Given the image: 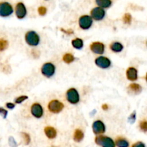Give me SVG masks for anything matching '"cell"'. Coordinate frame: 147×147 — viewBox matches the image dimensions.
<instances>
[{"label":"cell","instance_id":"obj_1","mask_svg":"<svg viewBox=\"0 0 147 147\" xmlns=\"http://www.w3.org/2000/svg\"><path fill=\"white\" fill-rule=\"evenodd\" d=\"M95 142L96 144L104 147H114L115 143L112 139L106 136H97L95 138Z\"/></svg>","mask_w":147,"mask_h":147},{"label":"cell","instance_id":"obj_2","mask_svg":"<svg viewBox=\"0 0 147 147\" xmlns=\"http://www.w3.org/2000/svg\"><path fill=\"white\" fill-rule=\"evenodd\" d=\"M25 41L29 45L37 46L40 43V37L34 31H29L25 34Z\"/></svg>","mask_w":147,"mask_h":147},{"label":"cell","instance_id":"obj_3","mask_svg":"<svg viewBox=\"0 0 147 147\" xmlns=\"http://www.w3.org/2000/svg\"><path fill=\"white\" fill-rule=\"evenodd\" d=\"M66 99L71 104H77L80 101V96L76 88H70L66 93Z\"/></svg>","mask_w":147,"mask_h":147},{"label":"cell","instance_id":"obj_4","mask_svg":"<svg viewBox=\"0 0 147 147\" xmlns=\"http://www.w3.org/2000/svg\"><path fill=\"white\" fill-rule=\"evenodd\" d=\"M47 108L51 113H58L64 109V104L58 100H53L48 103Z\"/></svg>","mask_w":147,"mask_h":147},{"label":"cell","instance_id":"obj_5","mask_svg":"<svg viewBox=\"0 0 147 147\" xmlns=\"http://www.w3.org/2000/svg\"><path fill=\"white\" fill-rule=\"evenodd\" d=\"M42 74L47 78H50L55 74V67L51 63H45L41 68Z\"/></svg>","mask_w":147,"mask_h":147},{"label":"cell","instance_id":"obj_6","mask_svg":"<svg viewBox=\"0 0 147 147\" xmlns=\"http://www.w3.org/2000/svg\"><path fill=\"white\" fill-rule=\"evenodd\" d=\"M79 26L83 30H88L93 24V19L90 16L83 15L79 18Z\"/></svg>","mask_w":147,"mask_h":147},{"label":"cell","instance_id":"obj_7","mask_svg":"<svg viewBox=\"0 0 147 147\" xmlns=\"http://www.w3.org/2000/svg\"><path fill=\"white\" fill-rule=\"evenodd\" d=\"M106 15V11L102 7H95L90 11V17L92 19L96 20V21H100L104 18Z\"/></svg>","mask_w":147,"mask_h":147},{"label":"cell","instance_id":"obj_8","mask_svg":"<svg viewBox=\"0 0 147 147\" xmlns=\"http://www.w3.org/2000/svg\"><path fill=\"white\" fill-rule=\"evenodd\" d=\"M13 13V8L11 4L8 2L0 3V16L8 17Z\"/></svg>","mask_w":147,"mask_h":147},{"label":"cell","instance_id":"obj_9","mask_svg":"<svg viewBox=\"0 0 147 147\" xmlns=\"http://www.w3.org/2000/svg\"><path fill=\"white\" fill-rule=\"evenodd\" d=\"M93 131L96 135L103 134L106 131V126H105L104 123L100 120L96 121L93 122Z\"/></svg>","mask_w":147,"mask_h":147},{"label":"cell","instance_id":"obj_10","mask_svg":"<svg viewBox=\"0 0 147 147\" xmlns=\"http://www.w3.org/2000/svg\"><path fill=\"white\" fill-rule=\"evenodd\" d=\"M95 63H96V65L98 67L103 69L108 68L111 65V60L108 57H103V56H100V57H97L96 60H95Z\"/></svg>","mask_w":147,"mask_h":147},{"label":"cell","instance_id":"obj_11","mask_svg":"<svg viewBox=\"0 0 147 147\" xmlns=\"http://www.w3.org/2000/svg\"><path fill=\"white\" fill-rule=\"evenodd\" d=\"M31 113L34 117L40 119L43 116V109L40 103H35L32 105Z\"/></svg>","mask_w":147,"mask_h":147},{"label":"cell","instance_id":"obj_12","mask_svg":"<svg viewBox=\"0 0 147 147\" xmlns=\"http://www.w3.org/2000/svg\"><path fill=\"white\" fill-rule=\"evenodd\" d=\"M90 50L98 55H103L105 50L104 45L100 42H94L90 46Z\"/></svg>","mask_w":147,"mask_h":147},{"label":"cell","instance_id":"obj_13","mask_svg":"<svg viewBox=\"0 0 147 147\" xmlns=\"http://www.w3.org/2000/svg\"><path fill=\"white\" fill-rule=\"evenodd\" d=\"M15 14L18 19H23L27 14V9L24 6V4L22 2H19L16 5L15 8Z\"/></svg>","mask_w":147,"mask_h":147},{"label":"cell","instance_id":"obj_14","mask_svg":"<svg viewBox=\"0 0 147 147\" xmlns=\"http://www.w3.org/2000/svg\"><path fill=\"white\" fill-rule=\"evenodd\" d=\"M126 78L129 80L135 81L138 78V71L135 67H130L126 70Z\"/></svg>","mask_w":147,"mask_h":147},{"label":"cell","instance_id":"obj_15","mask_svg":"<svg viewBox=\"0 0 147 147\" xmlns=\"http://www.w3.org/2000/svg\"><path fill=\"white\" fill-rule=\"evenodd\" d=\"M44 131L45 134L48 139H53L57 136V131L55 128L52 127V126H47V127L45 128Z\"/></svg>","mask_w":147,"mask_h":147},{"label":"cell","instance_id":"obj_16","mask_svg":"<svg viewBox=\"0 0 147 147\" xmlns=\"http://www.w3.org/2000/svg\"><path fill=\"white\" fill-rule=\"evenodd\" d=\"M110 48L114 53H120V52H121L123 50V46L121 42H112L111 44Z\"/></svg>","mask_w":147,"mask_h":147},{"label":"cell","instance_id":"obj_17","mask_svg":"<svg viewBox=\"0 0 147 147\" xmlns=\"http://www.w3.org/2000/svg\"><path fill=\"white\" fill-rule=\"evenodd\" d=\"M84 138V134L80 129H76L73 134V139L76 142H80Z\"/></svg>","mask_w":147,"mask_h":147},{"label":"cell","instance_id":"obj_18","mask_svg":"<svg viewBox=\"0 0 147 147\" xmlns=\"http://www.w3.org/2000/svg\"><path fill=\"white\" fill-rule=\"evenodd\" d=\"M128 89L130 91H131L133 93H134V94H139V93H141V91L142 90L140 85L136 84V83H132V84H131L129 86V88H128Z\"/></svg>","mask_w":147,"mask_h":147},{"label":"cell","instance_id":"obj_19","mask_svg":"<svg viewBox=\"0 0 147 147\" xmlns=\"http://www.w3.org/2000/svg\"><path fill=\"white\" fill-rule=\"evenodd\" d=\"M115 145L119 147H128L129 146V144L128 142V141L126 139H125L124 138L118 137L116 139V144H115Z\"/></svg>","mask_w":147,"mask_h":147},{"label":"cell","instance_id":"obj_20","mask_svg":"<svg viewBox=\"0 0 147 147\" xmlns=\"http://www.w3.org/2000/svg\"><path fill=\"white\" fill-rule=\"evenodd\" d=\"M96 3L102 8H109L111 5L112 1L111 0H96Z\"/></svg>","mask_w":147,"mask_h":147},{"label":"cell","instance_id":"obj_21","mask_svg":"<svg viewBox=\"0 0 147 147\" xmlns=\"http://www.w3.org/2000/svg\"><path fill=\"white\" fill-rule=\"evenodd\" d=\"M72 45H73V47L74 48L78 49V50H80L83 47V40H81L80 38H76L75 40H72Z\"/></svg>","mask_w":147,"mask_h":147},{"label":"cell","instance_id":"obj_22","mask_svg":"<svg viewBox=\"0 0 147 147\" xmlns=\"http://www.w3.org/2000/svg\"><path fill=\"white\" fill-rule=\"evenodd\" d=\"M74 60H75L74 56H73L72 54H70V53H66V54H65L63 57V61H64L65 63H67V64L73 63V62L74 61Z\"/></svg>","mask_w":147,"mask_h":147},{"label":"cell","instance_id":"obj_23","mask_svg":"<svg viewBox=\"0 0 147 147\" xmlns=\"http://www.w3.org/2000/svg\"><path fill=\"white\" fill-rule=\"evenodd\" d=\"M8 47V42L4 39H0V51H4Z\"/></svg>","mask_w":147,"mask_h":147},{"label":"cell","instance_id":"obj_24","mask_svg":"<svg viewBox=\"0 0 147 147\" xmlns=\"http://www.w3.org/2000/svg\"><path fill=\"white\" fill-rule=\"evenodd\" d=\"M131 15L129 13H126L123 17V21L125 24H129L131 22Z\"/></svg>","mask_w":147,"mask_h":147},{"label":"cell","instance_id":"obj_25","mask_svg":"<svg viewBox=\"0 0 147 147\" xmlns=\"http://www.w3.org/2000/svg\"><path fill=\"white\" fill-rule=\"evenodd\" d=\"M139 127H140L141 130L144 132H147V121L144 120L140 122L139 124Z\"/></svg>","mask_w":147,"mask_h":147},{"label":"cell","instance_id":"obj_26","mask_svg":"<svg viewBox=\"0 0 147 147\" xmlns=\"http://www.w3.org/2000/svg\"><path fill=\"white\" fill-rule=\"evenodd\" d=\"M22 137H23V139H24V144H25L26 145L29 144L30 143V141H31L30 135L27 133H22Z\"/></svg>","mask_w":147,"mask_h":147},{"label":"cell","instance_id":"obj_27","mask_svg":"<svg viewBox=\"0 0 147 147\" xmlns=\"http://www.w3.org/2000/svg\"><path fill=\"white\" fill-rule=\"evenodd\" d=\"M28 98V97L26 96H20V97L17 98V99L15 100V103H17V104H20V103H22L24 100H25L26 99Z\"/></svg>","mask_w":147,"mask_h":147},{"label":"cell","instance_id":"obj_28","mask_svg":"<svg viewBox=\"0 0 147 147\" xmlns=\"http://www.w3.org/2000/svg\"><path fill=\"white\" fill-rule=\"evenodd\" d=\"M46 12H47V9L45 7H40L38 8V13L40 15H45L46 14Z\"/></svg>","mask_w":147,"mask_h":147},{"label":"cell","instance_id":"obj_29","mask_svg":"<svg viewBox=\"0 0 147 147\" xmlns=\"http://www.w3.org/2000/svg\"><path fill=\"white\" fill-rule=\"evenodd\" d=\"M7 113H8V112H7V110H5L3 108H0V115L2 116L3 119H6L7 118Z\"/></svg>","mask_w":147,"mask_h":147},{"label":"cell","instance_id":"obj_30","mask_svg":"<svg viewBox=\"0 0 147 147\" xmlns=\"http://www.w3.org/2000/svg\"><path fill=\"white\" fill-rule=\"evenodd\" d=\"M135 120H136V113H135L134 111L130 116H129V121L131 123H133L135 121Z\"/></svg>","mask_w":147,"mask_h":147},{"label":"cell","instance_id":"obj_31","mask_svg":"<svg viewBox=\"0 0 147 147\" xmlns=\"http://www.w3.org/2000/svg\"><path fill=\"white\" fill-rule=\"evenodd\" d=\"M6 106H7L8 109H13L14 107H15V105L14 104V103H7V104H6Z\"/></svg>","mask_w":147,"mask_h":147},{"label":"cell","instance_id":"obj_32","mask_svg":"<svg viewBox=\"0 0 147 147\" xmlns=\"http://www.w3.org/2000/svg\"><path fill=\"white\" fill-rule=\"evenodd\" d=\"M133 147H135V146H145V144H143L142 142H137V143L134 144H133V146H132Z\"/></svg>","mask_w":147,"mask_h":147},{"label":"cell","instance_id":"obj_33","mask_svg":"<svg viewBox=\"0 0 147 147\" xmlns=\"http://www.w3.org/2000/svg\"><path fill=\"white\" fill-rule=\"evenodd\" d=\"M108 109H109V106H108L107 104H103L102 105V109L104 111H107Z\"/></svg>","mask_w":147,"mask_h":147},{"label":"cell","instance_id":"obj_34","mask_svg":"<svg viewBox=\"0 0 147 147\" xmlns=\"http://www.w3.org/2000/svg\"><path fill=\"white\" fill-rule=\"evenodd\" d=\"M146 81H147V73H146Z\"/></svg>","mask_w":147,"mask_h":147},{"label":"cell","instance_id":"obj_35","mask_svg":"<svg viewBox=\"0 0 147 147\" xmlns=\"http://www.w3.org/2000/svg\"><path fill=\"white\" fill-rule=\"evenodd\" d=\"M146 46H147V42H146Z\"/></svg>","mask_w":147,"mask_h":147}]
</instances>
